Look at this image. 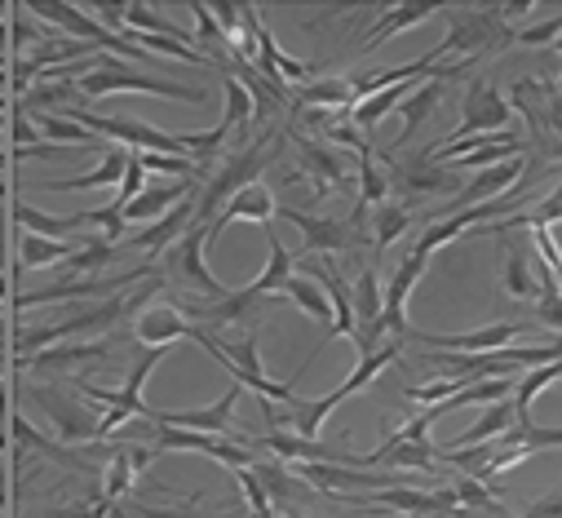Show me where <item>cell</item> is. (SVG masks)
Here are the masks:
<instances>
[{"mask_svg":"<svg viewBox=\"0 0 562 518\" xmlns=\"http://www.w3.org/2000/svg\"><path fill=\"white\" fill-rule=\"evenodd\" d=\"M558 93H562V76H558Z\"/></svg>","mask_w":562,"mask_h":518,"instance_id":"c3c4849f","label":"cell"},{"mask_svg":"<svg viewBox=\"0 0 562 518\" xmlns=\"http://www.w3.org/2000/svg\"><path fill=\"white\" fill-rule=\"evenodd\" d=\"M111 505L93 500V505H76V509H49V514H32V518H102Z\"/></svg>","mask_w":562,"mask_h":518,"instance_id":"f6af8a7d","label":"cell"},{"mask_svg":"<svg viewBox=\"0 0 562 518\" xmlns=\"http://www.w3.org/2000/svg\"><path fill=\"white\" fill-rule=\"evenodd\" d=\"M143 165H137V156L128 151V165H124V178H120V191H115V200H111V209H124L128 200H137L143 195Z\"/></svg>","mask_w":562,"mask_h":518,"instance_id":"7bdbcfd3","label":"cell"},{"mask_svg":"<svg viewBox=\"0 0 562 518\" xmlns=\"http://www.w3.org/2000/svg\"><path fill=\"white\" fill-rule=\"evenodd\" d=\"M297 478L315 483L324 492H381L394 478V470H355V465H328V461H297Z\"/></svg>","mask_w":562,"mask_h":518,"instance_id":"8fae6325","label":"cell"},{"mask_svg":"<svg viewBox=\"0 0 562 518\" xmlns=\"http://www.w3.org/2000/svg\"><path fill=\"white\" fill-rule=\"evenodd\" d=\"M204 248H209V230L204 226H187V235L178 239V244H169L165 248V271H169V280L173 284H187V289H195V293H204L209 302H222L226 297V289L213 280V271L204 267Z\"/></svg>","mask_w":562,"mask_h":518,"instance_id":"8992f818","label":"cell"},{"mask_svg":"<svg viewBox=\"0 0 562 518\" xmlns=\"http://www.w3.org/2000/svg\"><path fill=\"white\" fill-rule=\"evenodd\" d=\"M124 165H128V151L115 147V151L102 156L98 169H89V173H80V178H67V182H49V191H98V187H115V182L124 178Z\"/></svg>","mask_w":562,"mask_h":518,"instance_id":"83f0119b","label":"cell"},{"mask_svg":"<svg viewBox=\"0 0 562 518\" xmlns=\"http://www.w3.org/2000/svg\"><path fill=\"white\" fill-rule=\"evenodd\" d=\"M558 36H562V14H553V19H544V23H531V27H518V32H514L518 45H536V49L558 45Z\"/></svg>","mask_w":562,"mask_h":518,"instance_id":"60d3db41","label":"cell"},{"mask_svg":"<svg viewBox=\"0 0 562 518\" xmlns=\"http://www.w3.org/2000/svg\"><path fill=\"white\" fill-rule=\"evenodd\" d=\"M558 54H562V36H558Z\"/></svg>","mask_w":562,"mask_h":518,"instance_id":"f907efd6","label":"cell"},{"mask_svg":"<svg viewBox=\"0 0 562 518\" xmlns=\"http://www.w3.org/2000/svg\"><path fill=\"white\" fill-rule=\"evenodd\" d=\"M187 195H195V178H182V182H169V187H143V195L128 200V204L120 209V217H124V226H128V222H133V226H151V222H160L169 209H178Z\"/></svg>","mask_w":562,"mask_h":518,"instance_id":"2e32d148","label":"cell"},{"mask_svg":"<svg viewBox=\"0 0 562 518\" xmlns=\"http://www.w3.org/2000/svg\"><path fill=\"white\" fill-rule=\"evenodd\" d=\"M76 248L63 244V239H45V235H23L19 239V257L23 267H63Z\"/></svg>","mask_w":562,"mask_h":518,"instance_id":"836d02e7","label":"cell"},{"mask_svg":"<svg viewBox=\"0 0 562 518\" xmlns=\"http://www.w3.org/2000/svg\"><path fill=\"white\" fill-rule=\"evenodd\" d=\"M143 271L151 267H137V271H124L115 280H63V284H49V289H36V293H23L19 306H49V302H85V297H115L124 284L143 280Z\"/></svg>","mask_w":562,"mask_h":518,"instance_id":"9a60e30c","label":"cell"},{"mask_svg":"<svg viewBox=\"0 0 562 518\" xmlns=\"http://www.w3.org/2000/svg\"><path fill=\"white\" fill-rule=\"evenodd\" d=\"M235 404H239V385H231V391L209 404V408H187V413H156L151 408V421L156 426H178V430H204V435H235ZM239 443H248V435H235Z\"/></svg>","mask_w":562,"mask_h":518,"instance_id":"4fadbf2b","label":"cell"},{"mask_svg":"<svg viewBox=\"0 0 562 518\" xmlns=\"http://www.w3.org/2000/svg\"><path fill=\"white\" fill-rule=\"evenodd\" d=\"M270 235V230H266ZM293 280V252L284 248V239L279 235H270V262H266V271L248 284V289H239V293H226L217 306H191L187 297H178V311L187 315V319H209V324H235V319H244L257 302H266V297H274V293H284V284Z\"/></svg>","mask_w":562,"mask_h":518,"instance_id":"6da1fadb","label":"cell"},{"mask_svg":"<svg viewBox=\"0 0 562 518\" xmlns=\"http://www.w3.org/2000/svg\"><path fill=\"white\" fill-rule=\"evenodd\" d=\"M553 222H562V187L558 191H549L536 209H527V213H514V217H505V222H496V226H483V230H474V235H487V230H514V226H553Z\"/></svg>","mask_w":562,"mask_h":518,"instance_id":"d6a6232c","label":"cell"},{"mask_svg":"<svg viewBox=\"0 0 562 518\" xmlns=\"http://www.w3.org/2000/svg\"><path fill=\"white\" fill-rule=\"evenodd\" d=\"M252 474L261 478V487H266L270 505H289V509H297V505L306 500L302 478H297V474H289L279 461H257V465H252Z\"/></svg>","mask_w":562,"mask_h":518,"instance_id":"4316f807","label":"cell"},{"mask_svg":"<svg viewBox=\"0 0 562 518\" xmlns=\"http://www.w3.org/2000/svg\"><path fill=\"white\" fill-rule=\"evenodd\" d=\"M293 147H297V165H302V178L319 191V195H333V191H350V169L341 165V156L324 143H311L302 134H293Z\"/></svg>","mask_w":562,"mask_h":518,"instance_id":"5bb4252c","label":"cell"},{"mask_svg":"<svg viewBox=\"0 0 562 518\" xmlns=\"http://www.w3.org/2000/svg\"><path fill=\"white\" fill-rule=\"evenodd\" d=\"M261 169H266V138H257V143L239 147V151L222 165V173H217V178H209V187L195 195V226H204V222L213 217V209H217V204H226L235 191L252 187Z\"/></svg>","mask_w":562,"mask_h":518,"instance_id":"5b68a950","label":"cell"},{"mask_svg":"<svg viewBox=\"0 0 562 518\" xmlns=\"http://www.w3.org/2000/svg\"><path fill=\"white\" fill-rule=\"evenodd\" d=\"M102 354H106V341H71V346H58V350H36V354H23V368L49 372V368L89 363V359H102Z\"/></svg>","mask_w":562,"mask_h":518,"instance_id":"f1b7e54d","label":"cell"},{"mask_svg":"<svg viewBox=\"0 0 562 518\" xmlns=\"http://www.w3.org/2000/svg\"><path fill=\"white\" fill-rule=\"evenodd\" d=\"M191 319L178 306H151L143 319H137V341L143 346H169L178 337H191Z\"/></svg>","mask_w":562,"mask_h":518,"instance_id":"cb8c5ba5","label":"cell"},{"mask_svg":"<svg viewBox=\"0 0 562 518\" xmlns=\"http://www.w3.org/2000/svg\"><path fill=\"white\" fill-rule=\"evenodd\" d=\"M518 426V408H514V395L509 399H501V404H492L465 435H457L448 448H479V443H487V439H501L505 430H514Z\"/></svg>","mask_w":562,"mask_h":518,"instance_id":"484cf974","label":"cell"},{"mask_svg":"<svg viewBox=\"0 0 562 518\" xmlns=\"http://www.w3.org/2000/svg\"><path fill=\"white\" fill-rule=\"evenodd\" d=\"M270 222L274 217V195L261 187V182H252V187H244V191H235L226 204H222V213H217V222H209L204 230H209V244L231 226V222Z\"/></svg>","mask_w":562,"mask_h":518,"instance_id":"d6986e66","label":"cell"},{"mask_svg":"<svg viewBox=\"0 0 562 518\" xmlns=\"http://www.w3.org/2000/svg\"><path fill=\"white\" fill-rule=\"evenodd\" d=\"M505 293L518 297V302H531L540 293L536 284V248L527 239H514L509 244V262H505Z\"/></svg>","mask_w":562,"mask_h":518,"instance_id":"d4e9b609","label":"cell"},{"mask_svg":"<svg viewBox=\"0 0 562 518\" xmlns=\"http://www.w3.org/2000/svg\"><path fill=\"white\" fill-rule=\"evenodd\" d=\"M14 222H19L27 235H45V239H54V235H71V230L89 226V213H76V217H49V213H36V209H27V204H14Z\"/></svg>","mask_w":562,"mask_h":518,"instance_id":"1f68e13d","label":"cell"},{"mask_svg":"<svg viewBox=\"0 0 562 518\" xmlns=\"http://www.w3.org/2000/svg\"><path fill=\"white\" fill-rule=\"evenodd\" d=\"M403 195L416 200V195H448V191H461V173H448L443 165H430L426 156H420L416 165L403 169Z\"/></svg>","mask_w":562,"mask_h":518,"instance_id":"603a6c76","label":"cell"},{"mask_svg":"<svg viewBox=\"0 0 562 518\" xmlns=\"http://www.w3.org/2000/svg\"><path fill=\"white\" fill-rule=\"evenodd\" d=\"M133 514H137V518H191V514H178V509H156V505H137Z\"/></svg>","mask_w":562,"mask_h":518,"instance_id":"bcb514c9","label":"cell"},{"mask_svg":"<svg viewBox=\"0 0 562 518\" xmlns=\"http://www.w3.org/2000/svg\"><path fill=\"white\" fill-rule=\"evenodd\" d=\"M426 262L430 257H420L416 248L403 257V262L394 267V275H390V289H385V311H381V324H376V333L381 337H407L412 328H407V297H412V289H416V280L426 275Z\"/></svg>","mask_w":562,"mask_h":518,"instance_id":"30bf717a","label":"cell"},{"mask_svg":"<svg viewBox=\"0 0 562 518\" xmlns=\"http://www.w3.org/2000/svg\"><path fill=\"white\" fill-rule=\"evenodd\" d=\"M36 134L54 138L58 147H93V134H89V128H80V124L67 120V115H49V111L36 115Z\"/></svg>","mask_w":562,"mask_h":518,"instance_id":"e575fe53","label":"cell"},{"mask_svg":"<svg viewBox=\"0 0 562 518\" xmlns=\"http://www.w3.org/2000/svg\"><path fill=\"white\" fill-rule=\"evenodd\" d=\"M522 333H531V324H492L479 333H407L412 341H426L430 350H448V354H487L501 350L509 341H518Z\"/></svg>","mask_w":562,"mask_h":518,"instance_id":"7c38bea8","label":"cell"},{"mask_svg":"<svg viewBox=\"0 0 562 518\" xmlns=\"http://www.w3.org/2000/svg\"><path fill=\"white\" fill-rule=\"evenodd\" d=\"M293 102H297V106H324V111H355V106H359L355 85H350V80H337V76L306 80L302 89H293Z\"/></svg>","mask_w":562,"mask_h":518,"instance_id":"7402d4cb","label":"cell"},{"mask_svg":"<svg viewBox=\"0 0 562 518\" xmlns=\"http://www.w3.org/2000/svg\"><path fill=\"white\" fill-rule=\"evenodd\" d=\"M443 80H448V76H430V80H420V85H416V89L394 106V111L403 115V128H398V143H394V147L412 143V138H416V128L430 120V111H435V106H439V98H443Z\"/></svg>","mask_w":562,"mask_h":518,"instance_id":"ffe728a7","label":"cell"},{"mask_svg":"<svg viewBox=\"0 0 562 518\" xmlns=\"http://www.w3.org/2000/svg\"><path fill=\"white\" fill-rule=\"evenodd\" d=\"M509 128H514V111H509V102L496 93V80L479 71V76L465 85L457 138H474V134H509Z\"/></svg>","mask_w":562,"mask_h":518,"instance_id":"52a82bcc","label":"cell"},{"mask_svg":"<svg viewBox=\"0 0 562 518\" xmlns=\"http://www.w3.org/2000/svg\"><path fill=\"white\" fill-rule=\"evenodd\" d=\"M257 448H270L279 461H328V465H355L359 470V457L355 452H337V448H328V443H319V439H302V435H293V430H270Z\"/></svg>","mask_w":562,"mask_h":518,"instance_id":"e0dca14e","label":"cell"},{"mask_svg":"<svg viewBox=\"0 0 562 518\" xmlns=\"http://www.w3.org/2000/svg\"><path fill=\"white\" fill-rule=\"evenodd\" d=\"M120 89H133V93H151V98H182V102H209L204 89L195 85H173V80H160V76H147V71H133L124 67L120 58H106L80 80V93L85 98H106V93H120Z\"/></svg>","mask_w":562,"mask_h":518,"instance_id":"277c9868","label":"cell"},{"mask_svg":"<svg viewBox=\"0 0 562 518\" xmlns=\"http://www.w3.org/2000/svg\"><path fill=\"white\" fill-rule=\"evenodd\" d=\"M407 226H412V213L403 204H376L372 209V239H376V248H390Z\"/></svg>","mask_w":562,"mask_h":518,"instance_id":"8d00e7d4","label":"cell"},{"mask_svg":"<svg viewBox=\"0 0 562 518\" xmlns=\"http://www.w3.org/2000/svg\"><path fill=\"white\" fill-rule=\"evenodd\" d=\"M244 120H252V98H248V89L235 80V76H226V115H222V128H217V138L226 143L235 128L244 124Z\"/></svg>","mask_w":562,"mask_h":518,"instance_id":"74e56055","label":"cell"},{"mask_svg":"<svg viewBox=\"0 0 562 518\" xmlns=\"http://www.w3.org/2000/svg\"><path fill=\"white\" fill-rule=\"evenodd\" d=\"M151 426H156V421H151ZM151 443H156L160 452H165V448H173V452H200V457H213V461H222V465H231V470L252 465V452H248L239 439H222V435H204V430L156 426Z\"/></svg>","mask_w":562,"mask_h":518,"instance_id":"ba28073f","label":"cell"},{"mask_svg":"<svg viewBox=\"0 0 562 518\" xmlns=\"http://www.w3.org/2000/svg\"><path fill=\"white\" fill-rule=\"evenodd\" d=\"M160 359H165V346L137 350V354H133V368H128V376H124L120 391H98V385H89V381L80 385L85 399H93L98 408H106V413L98 417V439H93V443H102L106 435H115L124 421H151V408L143 404V385H147V376L156 372Z\"/></svg>","mask_w":562,"mask_h":518,"instance_id":"7a4b0ae2","label":"cell"},{"mask_svg":"<svg viewBox=\"0 0 562 518\" xmlns=\"http://www.w3.org/2000/svg\"><path fill=\"white\" fill-rule=\"evenodd\" d=\"M279 297H289L293 306H302V315H311L315 324L333 328V302H328V293H324L315 280H306V275H293V280L284 284V293H279Z\"/></svg>","mask_w":562,"mask_h":518,"instance_id":"f546056e","label":"cell"},{"mask_svg":"<svg viewBox=\"0 0 562 518\" xmlns=\"http://www.w3.org/2000/svg\"><path fill=\"white\" fill-rule=\"evenodd\" d=\"M195 222V195H187L178 209H169L160 222H151V226H137L133 235H124V244L128 248H143V252H165L169 244H178L182 235H187V226Z\"/></svg>","mask_w":562,"mask_h":518,"instance_id":"ac0fdd59","label":"cell"},{"mask_svg":"<svg viewBox=\"0 0 562 518\" xmlns=\"http://www.w3.org/2000/svg\"><path fill=\"white\" fill-rule=\"evenodd\" d=\"M235 483L244 487V496H248V505H252V514H266V518H274V505H270V496H266V487H261V478L252 474V465H244V470H235Z\"/></svg>","mask_w":562,"mask_h":518,"instance_id":"b9f144b4","label":"cell"},{"mask_svg":"<svg viewBox=\"0 0 562 518\" xmlns=\"http://www.w3.org/2000/svg\"><path fill=\"white\" fill-rule=\"evenodd\" d=\"M248 518H266V514H248Z\"/></svg>","mask_w":562,"mask_h":518,"instance_id":"681fc988","label":"cell"},{"mask_svg":"<svg viewBox=\"0 0 562 518\" xmlns=\"http://www.w3.org/2000/svg\"><path fill=\"white\" fill-rule=\"evenodd\" d=\"M443 5H435V0H407V5H394V10H385L381 14V23L363 36V54H372L381 41H390V36H398V32H407V27H416V23H426V19H435Z\"/></svg>","mask_w":562,"mask_h":518,"instance_id":"44dd1931","label":"cell"},{"mask_svg":"<svg viewBox=\"0 0 562 518\" xmlns=\"http://www.w3.org/2000/svg\"><path fill=\"white\" fill-rule=\"evenodd\" d=\"M536 284H540V293H536V311H531V319H536L540 328H558V333H562V293H558L553 271L540 262V252H536Z\"/></svg>","mask_w":562,"mask_h":518,"instance_id":"4dcf8cb0","label":"cell"},{"mask_svg":"<svg viewBox=\"0 0 562 518\" xmlns=\"http://www.w3.org/2000/svg\"><path fill=\"white\" fill-rule=\"evenodd\" d=\"M115 257V244H106V239H93V244H85V248H76L71 257H67V271L71 275H85V271H106V262Z\"/></svg>","mask_w":562,"mask_h":518,"instance_id":"ab89813d","label":"cell"},{"mask_svg":"<svg viewBox=\"0 0 562 518\" xmlns=\"http://www.w3.org/2000/svg\"><path fill=\"white\" fill-rule=\"evenodd\" d=\"M284 222H293L302 230V248L319 252V257L355 252L363 244V230H355V222H341V217H315V213H302V209H284Z\"/></svg>","mask_w":562,"mask_h":518,"instance_id":"9c48e42d","label":"cell"},{"mask_svg":"<svg viewBox=\"0 0 562 518\" xmlns=\"http://www.w3.org/2000/svg\"><path fill=\"white\" fill-rule=\"evenodd\" d=\"M505 45H514V27H505L496 10H470L448 23V36H443V45L430 49V58L448 63V54H461V63L474 67V63L501 54Z\"/></svg>","mask_w":562,"mask_h":518,"instance_id":"3957f363","label":"cell"},{"mask_svg":"<svg viewBox=\"0 0 562 518\" xmlns=\"http://www.w3.org/2000/svg\"><path fill=\"white\" fill-rule=\"evenodd\" d=\"M102 518H128V509H124V505H111V509H106Z\"/></svg>","mask_w":562,"mask_h":518,"instance_id":"7dc6e473","label":"cell"},{"mask_svg":"<svg viewBox=\"0 0 562 518\" xmlns=\"http://www.w3.org/2000/svg\"><path fill=\"white\" fill-rule=\"evenodd\" d=\"M531 448V452H544V448H562V426H531V421H518L514 430H505V448Z\"/></svg>","mask_w":562,"mask_h":518,"instance_id":"f35d334b","label":"cell"},{"mask_svg":"<svg viewBox=\"0 0 562 518\" xmlns=\"http://www.w3.org/2000/svg\"><path fill=\"white\" fill-rule=\"evenodd\" d=\"M522 518H562V492H549V496L531 500Z\"/></svg>","mask_w":562,"mask_h":518,"instance_id":"ee69618b","label":"cell"},{"mask_svg":"<svg viewBox=\"0 0 562 518\" xmlns=\"http://www.w3.org/2000/svg\"><path fill=\"white\" fill-rule=\"evenodd\" d=\"M448 487H452V496H457V505L465 509H487V514H496V518H505V505L487 492V483H479V478H470V474H457V478H448Z\"/></svg>","mask_w":562,"mask_h":518,"instance_id":"d590c367","label":"cell"}]
</instances>
